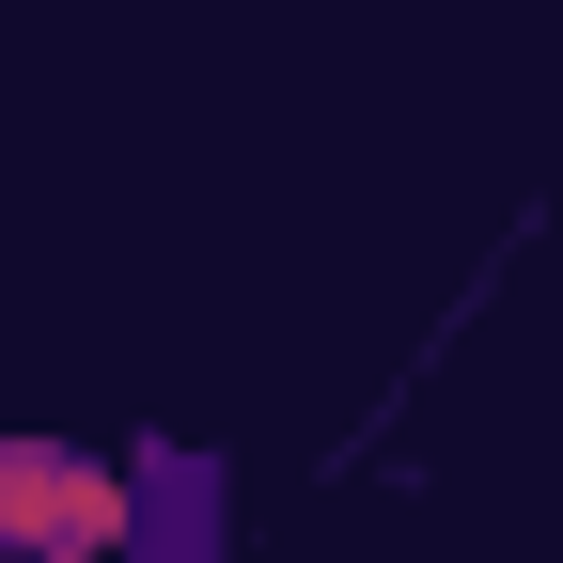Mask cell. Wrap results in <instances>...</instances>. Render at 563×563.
Returning a JSON list of instances; mask_svg holds the SVG:
<instances>
[{
    "label": "cell",
    "instance_id": "obj_1",
    "mask_svg": "<svg viewBox=\"0 0 563 563\" xmlns=\"http://www.w3.org/2000/svg\"><path fill=\"white\" fill-rule=\"evenodd\" d=\"M0 532H16V563H95V548H125V454L0 439Z\"/></svg>",
    "mask_w": 563,
    "mask_h": 563
},
{
    "label": "cell",
    "instance_id": "obj_2",
    "mask_svg": "<svg viewBox=\"0 0 563 563\" xmlns=\"http://www.w3.org/2000/svg\"><path fill=\"white\" fill-rule=\"evenodd\" d=\"M125 563H235V470L203 439H125Z\"/></svg>",
    "mask_w": 563,
    "mask_h": 563
},
{
    "label": "cell",
    "instance_id": "obj_3",
    "mask_svg": "<svg viewBox=\"0 0 563 563\" xmlns=\"http://www.w3.org/2000/svg\"><path fill=\"white\" fill-rule=\"evenodd\" d=\"M0 563H16V532H0Z\"/></svg>",
    "mask_w": 563,
    "mask_h": 563
},
{
    "label": "cell",
    "instance_id": "obj_4",
    "mask_svg": "<svg viewBox=\"0 0 563 563\" xmlns=\"http://www.w3.org/2000/svg\"><path fill=\"white\" fill-rule=\"evenodd\" d=\"M95 563H125V548H95Z\"/></svg>",
    "mask_w": 563,
    "mask_h": 563
}]
</instances>
